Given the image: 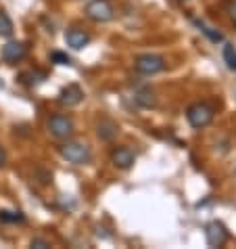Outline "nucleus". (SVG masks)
I'll return each instance as SVG.
<instances>
[{
  "label": "nucleus",
  "mask_w": 236,
  "mask_h": 249,
  "mask_svg": "<svg viewBox=\"0 0 236 249\" xmlns=\"http://www.w3.org/2000/svg\"><path fill=\"white\" fill-rule=\"evenodd\" d=\"M61 151V155H63L69 163H75V165H84L90 161V147L86 142H80V141H69L67 138V142H63L59 147Z\"/></svg>",
  "instance_id": "obj_1"
},
{
  "label": "nucleus",
  "mask_w": 236,
  "mask_h": 249,
  "mask_svg": "<svg viewBox=\"0 0 236 249\" xmlns=\"http://www.w3.org/2000/svg\"><path fill=\"white\" fill-rule=\"evenodd\" d=\"M213 107H209L207 103H194V105H190L188 109H186V120H188V124L192 128H205L209 126V124L213 122Z\"/></svg>",
  "instance_id": "obj_2"
},
{
  "label": "nucleus",
  "mask_w": 236,
  "mask_h": 249,
  "mask_svg": "<svg viewBox=\"0 0 236 249\" xmlns=\"http://www.w3.org/2000/svg\"><path fill=\"white\" fill-rule=\"evenodd\" d=\"M46 128L54 138H59V141H67V138H71V134H73V120L71 117H67V115H63V113H57V115H52L51 120H48Z\"/></svg>",
  "instance_id": "obj_3"
},
{
  "label": "nucleus",
  "mask_w": 236,
  "mask_h": 249,
  "mask_svg": "<svg viewBox=\"0 0 236 249\" xmlns=\"http://www.w3.org/2000/svg\"><path fill=\"white\" fill-rule=\"evenodd\" d=\"M134 67H136V71L142 73V75H155V73L165 69V59L161 57V54L147 53V54H140V57L136 59Z\"/></svg>",
  "instance_id": "obj_4"
},
{
  "label": "nucleus",
  "mask_w": 236,
  "mask_h": 249,
  "mask_svg": "<svg viewBox=\"0 0 236 249\" xmlns=\"http://www.w3.org/2000/svg\"><path fill=\"white\" fill-rule=\"evenodd\" d=\"M113 15H115V11L109 0H92V2L86 6V17L96 23H107L113 19Z\"/></svg>",
  "instance_id": "obj_5"
},
{
  "label": "nucleus",
  "mask_w": 236,
  "mask_h": 249,
  "mask_svg": "<svg viewBox=\"0 0 236 249\" xmlns=\"http://www.w3.org/2000/svg\"><path fill=\"white\" fill-rule=\"evenodd\" d=\"M205 237H207L209 247H221L228 241V231L221 222H209L205 228Z\"/></svg>",
  "instance_id": "obj_6"
},
{
  "label": "nucleus",
  "mask_w": 236,
  "mask_h": 249,
  "mask_svg": "<svg viewBox=\"0 0 236 249\" xmlns=\"http://www.w3.org/2000/svg\"><path fill=\"white\" fill-rule=\"evenodd\" d=\"M27 57V46L23 42H9L4 44L2 48V59L6 63H19V61H23Z\"/></svg>",
  "instance_id": "obj_7"
},
{
  "label": "nucleus",
  "mask_w": 236,
  "mask_h": 249,
  "mask_svg": "<svg viewBox=\"0 0 236 249\" xmlns=\"http://www.w3.org/2000/svg\"><path fill=\"white\" fill-rule=\"evenodd\" d=\"M82 99H84V90H82L78 84H69V86H65L63 90H61V94H59V101L63 103V105H67V107L80 105Z\"/></svg>",
  "instance_id": "obj_8"
},
{
  "label": "nucleus",
  "mask_w": 236,
  "mask_h": 249,
  "mask_svg": "<svg viewBox=\"0 0 236 249\" xmlns=\"http://www.w3.org/2000/svg\"><path fill=\"white\" fill-rule=\"evenodd\" d=\"M111 161H113L115 168L128 170V168H132V163H134V153H132V149H128V147H117V149H113V153H111Z\"/></svg>",
  "instance_id": "obj_9"
},
{
  "label": "nucleus",
  "mask_w": 236,
  "mask_h": 249,
  "mask_svg": "<svg viewBox=\"0 0 236 249\" xmlns=\"http://www.w3.org/2000/svg\"><path fill=\"white\" fill-rule=\"evenodd\" d=\"M65 42L71 46V48H75V51H80V48H84L90 42V36H88L84 30L71 27V30H67V34H65Z\"/></svg>",
  "instance_id": "obj_10"
},
{
  "label": "nucleus",
  "mask_w": 236,
  "mask_h": 249,
  "mask_svg": "<svg viewBox=\"0 0 236 249\" xmlns=\"http://www.w3.org/2000/svg\"><path fill=\"white\" fill-rule=\"evenodd\" d=\"M117 124L113 120H101L99 128H96V132H99V138H102V141H113V138L117 136Z\"/></svg>",
  "instance_id": "obj_11"
},
{
  "label": "nucleus",
  "mask_w": 236,
  "mask_h": 249,
  "mask_svg": "<svg viewBox=\"0 0 236 249\" xmlns=\"http://www.w3.org/2000/svg\"><path fill=\"white\" fill-rule=\"evenodd\" d=\"M136 101L140 103L142 107H155V103H157L155 92H152L151 88H142V90H138L136 92Z\"/></svg>",
  "instance_id": "obj_12"
},
{
  "label": "nucleus",
  "mask_w": 236,
  "mask_h": 249,
  "mask_svg": "<svg viewBox=\"0 0 236 249\" xmlns=\"http://www.w3.org/2000/svg\"><path fill=\"white\" fill-rule=\"evenodd\" d=\"M224 63L228 69L236 71V48L232 44H224Z\"/></svg>",
  "instance_id": "obj_13"
},
{
  "label": "nucleus",
  "mask_w": 236,
  "mask_h": 249,
  "mask_svg": "<svg viewBox=\"0 0 236 249\" xmlns=\"http://www.w3.org/2000/svg\"><path fill=\"white\" fill-rule=\"evenodd\" d=\"M0 36L2 38L13 36V21H11V17L6 15L4 11H0Z\"/></svg>",
  "instance_id": "obj_14"
},
{
  "label": "nucleus",
  "mask_w": 236,
  "mask_h": 249,
  "mask_svg": "<svg viewBox=\"0 0 236 249\" xmlns=\"http://www.w3.org/2000/svg\"><path fill=\"white\" fill-rule=\"evenodd\" d=\"M0 220L2 222H11V224H15V222H23V216H21V212H6V210H2L0 212Z\"/></svg>",
  "instance_id": "obj_15"
},
{
  "label": "nucleus",
  "mask_w": 236,
  "mask_h": 249,
  "mask_svg": "<svg viewBox=\"0 0 236 249\" xmlns=\"http://www.w3.org/2000/svg\"><path fill=\"white\" fill-rule=\"evenodd\" d=\"M23 75H25V78H32V80L25 82L27 86H34V84H38V82H42V80L46 78L44 71H27V73H23Z\"/></svg>",
  "instance_id": "obj_16"
},
{
  "label": "nucleus",
  "mask_w": 236,
  "mask_h": 249,
  "mask_svg": "<svg viewBox=\"0 0 236 249\" xmlns=\"http://www.w3.org/2000/svg\"><path fill=\"white\" fill-rule=\"evenodd\" d=\"M52 61L59 63V65H69V57L63 53H52Z\"/></svg>",
  "instance_id": "obj_17"
},
{
  "label": "nucleus",
  "mask_w": 236,
  "mask_h": 249,
  "mask_svg": "<svg viewBox=\"0 0 236 249\" xmlns=\"http://www.w3.org/2000/svg\"><path fill=\"white\" fill-rule=\"evenodd\" d=\"M32 247H51V243H48L46 239H34L32 241Z\"/></svg>",
  "instance_id": "obj_18"
},
{
  "label": "nucleus",
  "mask_w": 236,
  "mask_h": 249,
  "mask_svg": "<svg viewBox=\"0 0 236 249\" xmlns=\"http://www.w3.org/2000/svg\"><path fill=\"white\" fill-rule=\"evenodd\" d=\"M228 15H230V19H232L234 25H236V0H234L230 6H228Z\"/></svg>",
  "instance_id": "obj_19"
},
{
  "label": "nucleus",
  "mask_w": 236,
  "mask_h": 249,
  "mask_svg": "<svg viewBox=\"0 0 236 249\" xmlns=\"http://www.w3.org/2000/svg\"><path fill=\"white\" fill-rule=\"evenodd\" d=\"M4 163H6V153H4V149L0 147V168H4Z\"/></svg>",
  "instance_id": "obj_20"
}]
</instances>
